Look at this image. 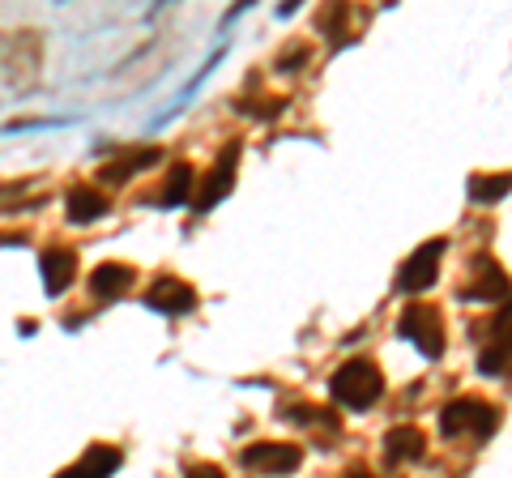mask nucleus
<instances>
[{
  "label": "nucleus",
  "instance_id": "8",
  "mask_svg": "<svg viewBox=\"0 0 512 478\" xmlns=\"http://www.w3.org/2000/svg\"><path fill=\"white\" fill-rule=\"evenodd\" d=\"M235 163H239V146L231 141L227 146V154L214 163V171H210V180H205V188H201V197H197V214H205V210H214V205L231 193V184H235Z\"/></svg>",
  "mask_w": 512,
  "mask_h": 478
},
{
  "label": "nucleus",
  "instance_id": "19",
  "mask_svg": "<svg viewBox=\"0 0 512 478\" xmlns=\"http://www.w3.org/2000/svg\"><path fill=\"white\" fill-rule=\"evenodd\" d=\"M342 478H376V474H372V470H363V466H355V470H346Z\"/></svg>",
  "mask_w": 512,
  "mask_h": 478
},
{
  "label": "nucleus",
  "instance_id": "2",
  "mask_svg": "<svg viewBox=\"0 0 512 478\" xmlns=\"http://www.w3.org/2000/svg\"><path fill=\"white\" fill-rule=\"evenodd\" d=\"M495 427H500V410L483 397H457L440 410V432L444 436H474V440H487Z\"/></svg>",
  "mask_w": 512,
  "mask_h": 478
},
{
  "label": "nucleus",
  "instance_id": "6",
  "mask_svg": "<svg viewBox=\"0 0 512 478\" xmlns=\"http://www.w3.org/2000/svg\"><path fill=\"white\" fill-rule=\"evenodd\" d=\"M146 308L154 312H163V316H188L192 308H197V291L184 282V278H154L150 282V291H146Z\"/></svg>",
  "mask_w": 512,
  "mask_h": 478
},
{
  "label": "nucleus",
  "instance_id": "1",
  "mask_svg": "<svg viewBox=\"0 0 512 478\" xmlns=\"http://www.w3.org/2000/svg\"><path fill=\"white\" fill-rule=\"evenodd\" d=\"M329 389H333V397H338L342 406H350V410H367V406H376V402H380L384 376H380L376 363L350 359V363H342V368L333 372Z\"/></svg>",
  "mask_w": 512,
  "mask_h": 478
},
{
  "label": "nucleus",
  "instance_id": "10",
  "mask_svg": "<svg viewBox=\"0 0 512 478\" xmlns=\"http://www.w3.org/2000/svg\"><path fill=\"white\" fill-rule=\"evenodd\" d=\"M120 470V449H111V444H94V449H86V457L77 461V466L60 470L56 478H111Z\"/></svg>",
  "mask_w": 512,
  "mask_h": 478
},
{
  "label": "nucleus",
  "instance_id": "7",
  "mask_svg": "<svg viewBox=\"0 0 512 478\" xmlns=\"http://www.w3.org/2000/svg\"><path fill=\"white\" fill-rule=\"evenodd\" d=\"M474 282H466L461 286V299H487V304H495V299H504V291H508V278H504V269L495 265L491 257H474Z\"/></svg>",
  "mask_w": 512,
  "mask_h": 478
},
{
  "label": "nucleus",
  "instance_id": "16",
  "mask_svg": "<svg viewBox=\"0 0 512 478\" xmlns=\"http://www.w3.org/2000/svg\"><path fill=\"white\" fill-rule=\"evenodd\" d=\"M508 193V175H474L470 180V197L474 201H500Z\"/></svg>",
  "mask_w": 512,
  "mask_h": 478
},
{
  "label": "nucleus",
  "instance_id": "18",
  "mask_svg": "<svg viewBox=\"0 0 512 478\" xmlns=\"http://www.w3.org/2000/svg\"><path fill=\"white\" fill-rule=\"evenodd\" d=\"M184 478H227V470H222V466H210V461H201V466H192Z\"/></svg>",
  "mask_w": 512,
  "mask_h": 478
},
{
  "label": "nucleus",
  "instance_id": "13",
  "mask_svg": "<svg viewBox=\"0 0 512 478\" xmlns=\"http://www.w3.org/2000/svg\"><path fill=\"white\" fill-rule=\"evenodd\" d=\"M158 163V150L154 146H141V150H128L124 158H116V163H107L99 175H103V184H124V180H133L137 171H146Z\"/></svg>",
  "mask_w": 512,
  "mask_h": 478
},
{
  "label": "nucleus",
  "instance_id": "17",
  "mask_svg": "<svg viewBox=\"0 0 512 478\" xmlns=\"http://www.w3.org/2000/svg\"><path fill=\"white\" fill-rule=\"evenodd\" d=\"M495 350H487L483 359H478V368H483V376H504V368H508V342L500 338V342H491Z\"/></svg>",
  "mask_w": 512,
  "mask_h": 478
},
{
  "label": "nucleus",
  "instance_id": "4",
  "mask_svg": "<svg viewBox=\"0 0 512 478\" xmlns=\"http://www.w3.org/2000/svg\"><path fill=\"white\" fill-rule=\"evenodd\" d=\"M440 252H444V239H427L414 257H406L402 269H397V291H410V295L427 291L440 274Z\"/></svg>",
  "mask_w": 512,
  "mask_h": 478
},
{
  "label": "nucleus",
  "instance_id": "12",
  "mask_svg": "<svg viewBox=\"0 0 512 478\" xmlns=\"http://www.w3.org/2000/svg\"><path fill=\"white\" fill-rule=\"evenodd\" d=\"M423 449H427V436L419 427H393V432L384 436V457H389V466H397V461H419Z\"/></svg>",
  "mask_w": 512,
  "mask_h": 478
},
{
  "label": "nucleus",
  "instance_id": "11",
  "mask_svg": "<svg viewBox=\"0 0 512 478\" xmlns=\"http://www.w3.org/2000/svg\"><path fill=\"white\" fill-rule=\"evenodd\" d=\"M133 286V265H120V261H107L90 274V295L94 299H116Z\"/></svg>",
  "mask_w": 512,
  "mask_h": 478
},
{
  "label": "nucleus",
  "instance_id": "14",
  "mask_svg": "<svg viewBox=\"0 0 512 478\" xmlns=\"http://www.w3.org/2000/svg\"><path fill=\"white\" fill-rule=\"evenodd\" d=\"M111 210V201L99 193V188H73L69 193V222L86 227V222H99Z\"/></svg>",
  "mask_w": 512,
  "mask_h": 478
},
{
  "label": "nucleus",
  "instance_id": "9",
  "mask_svg": "<svg viewBox=\"0 0 512 478\" xmlns=\"http://www.w3.org/2000/svg\"><path fill=\"white\" fill-rule=\"evenodd\" d=\"M73 278H77V252L52 244L43 252V286H47V295H64L73 286Z\"/></svg>",
  "mask_w": 512,
  "mask_h": 478
},
{
  "label": "nucleus",
  "instance_id": "15",
  "mask_svg": "<svg viewBox=\"0 0 512 478\" xmlns=\"http://www.w3.org/2000/svg\"><path fill=\"white\" fill-rule=\"evenodd\" d=\"M192 184H197V171H192L188 163L171 167V175H167V188H163V193H158V205H184V201H188V193H192Z\"/></svg>",
  "mask_w": 512,
  "mask_h": 478
},
{
  "label": "nucleus",
  "instance_id": "3",
  "mask_svg": "<svg viewBox=\"0 0 512 478\" xmlns=\"http://www.w3.org/2000/svg\"><path fill=\"white\" fill-rule=\"evenodd\" d=\"M397 333H402L406 342L419 346L427 359H440V355H444V321H440L436 308L410 304V308L402 312V321H397Z\"/></svg>",
  "mask_w": 512,
  "mask_h": 478
},
{
  "label": "nucleus",
  "instance_id": "5",
  "mask_svg": "<svg viewBox=\"0 0 512 478\" xmlns=\"http://www.w3.org/2000/svg\"><path fill=\"white\" fill-rule=\"evenodd\" d=\"M303 461V449L295 444H278V440H261L244 449V466L256 474H295Z\"/></svg>",
  "mask_w": 512,
  "mask_h": 478
}]
</instances>
